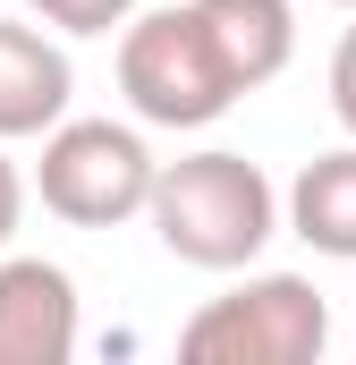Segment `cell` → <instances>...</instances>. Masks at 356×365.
Here are the masks:
<instances>
[{"label":"cell","instance_id":"6da1fadb","mask_svg":"<svg viewBox=\"0 0 356 365\" xmlns=\"http://www.w3.org/2000/svg\"><path fill=\"white\" fill-rule=\"evenodd\" d=\"M145 221H153V238L170 247L178 264H195V272H246L280 238V195H271V179L246 153L204 145V153L153 162Z\"/></svg>","mask_w":356,"mask_h":365},{"label":"cell","instance_id":"7a4b0ae2","mask_svg":"<svg viewBox=\"0 0 356 365\" xmlns=\"http://www.w3.org/2000/svg\"><path fill=\"white\" fill-rule=\"evenodd\" d=\"M119 93H127V110H136V128H212L238 86H229V68H221V51H212V34H204V17H195V0H178V9H136L127 26H119Z\"/></svg>","mask_w":356,"mask_h":365},{"label":"cell","instance_id":"3957f363","mask_svg":"<svg viewBox=\"0 0 356 365\" xmlns=\"http://www.w3.org/2000/svg\"><path fill=\"white\" fill-rule=\"evenodd\" d=\"M331 349V306L297 272H246L178 323V357L195 365H314Z\"/></svg>","mask_w":356,"mask_h":365},{"label":"cell","instance_id":"277c9868","mask_svg":"<svg viewBox=\"0 0 356 365\" xmlns=\"http://www.w3.org/2000/svg\"><path fill=\"white\" fill-rule=\"evenodd\" d=\"M43 212H60L68 230H119L145 212L153 195V145L136 119H51L43 128V162H34Z\"/></svg>","mask_w":356,"mask_h":365},{"label":"cell","instance_id":"5b68a950","mask_svg":"<svg viewBox=\"0 0 356 365\" xmlns=\"http://www.w3.org/2000/svg\"><path fill=\"white\" fill-rule=\"evenodd\" d=\"M77 357V280L51 255L0 247V365H68Z\"/></svg>","mask_w":356,"mask_h":365},{"label":"cell","instance_id":"8992f818","mask_svg":"<svg viewBox=\"0 0 356 365\" xmlns=\"http://www.w3.org/2000/svg\"><path fill=\"white\" fill-rule=\"evenodd\" d=\"M68 93H77L68 43H60L51 26L0 17V145H26V136H43L51 119H68Z\"/></svg>","mask_w":356,"mask_h":365},{"label":"cell","instance_id":"52a82bcc","mask_svg":"<svg viewBox=\"0 0 356 365\" xmlns=\"http://www.w3.org/2000/svg\"><path fill=\"white\" fill-rule=\"evenodd\" d=\"M195 17H204V34H212V51H221L238 93L271 86L288 68V51H297V9L288 0H195Z\"/></svg>","mask_w":356,"mask_h":365},{"label":"cell","instance_id":"ba28073f","mask_svg":"<svg viewBox=\"0 0 356 365\" xmlns=\"http://www.w3.org/2000/svg\"><path fill=\"white\" fill-rule=\"evenodd\" d=\"M288 230L314 247V255H331V264H356V145L340 153H314L297 187H288Z\"/></svg>","mask_w":356,"mask_h":365},{"label":"cell","instance_id":"9c48e42d","mask_svg":"<svg viewBox=\"0 0 356 365\" xmlns=\"http://www.w3.org/2000/svg\"><path fill=\"white\" fill-rule=\"evenodd\" d=\"M34 9V26H51V34H119L145 0H26Z\"/></svg>","mask_w":356,"mask_h":365},{"label":"cell","instance_id":"30bf717a","mask_svg":"<svg viewBox=\"0 0 356 365\" xmlns=\"http://www.w3.org/2000/svg\"><path fill=\"white\" fill-rule=\"evenodd\" d=\"M331 119L356 136V26L340 34V51H331Z\"/></svg>","mask_w":356,"mask_h":365},{"label":"cell","instance_id":"8fae6325","mask_svg":"<svg viewBox=\"0 0 356 365\" xmlns=\"http://www.w3.org/2000/svg\"><path fill=\"white\" fill-rule=\"evenodd\" d=\"M17 221H26V170H17L9 145H0V247L17 238Z\"/></svg>","mask_w":356,"mask_h":365},{"label":"cell","instance_id":"7c38bea8","mask_svg":"<svg viewBox=\"0 0 356 365\" xmlns=\"http://www.w3.org/2000/svg\"><path fill=\"white\" fill-rule=\"evenodd\" d=\"M331 9H356V0H331Z\"/></svg>","mask_w":356,"mask_h":365}]
</instances>
